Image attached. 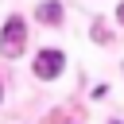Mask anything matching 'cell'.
Returning a JSON list of instances; mask_svg holds the SVG:
<instances>
[{
  "instance_id": "cell-3",
  "label": "cell",
  "mask_w": 124,
  "mask_h": 124,
  "mask_svg": "<svg viewBox=\"0 0 124 124\" xmlns=\"http://www.w3.org/2000/svg\"><path fill=\"white\" fill-rule=\"evenodd\" d=\"M39 19L43 23H62V8L54 0H46V4H39Z\"/></svg>"
},
{
  "instance_id": "cell-2",
  "label": "cell",
  "mask_w": 124,
  "mask_h": 124,
  "mask_svg": "<svg viewBox=\"0 0 124 124\" xmlns=\"http://www.w3.org/2000/svg\"><path fill=\"white\" fill-rule=\"evenodd\" d=\"M62 66H66V54L62 50H39L35 54V78H58L62 74Z\"/></svg>"
},
{
  "instance_id": "cell-4",
  "label": "cell",
  "mask_w": 124,
  "mask_h": 124,
  "mask_svg": "<svg viewBox=\"0 0 124 124\" xmlns=\"http://www.w3.org/2000/svg\"><path fill=\"white\" fill-rule=\"evenodd\" d=\"M116 16H120V23H124V4H120V8H116Z\"/></svg>"
},
{
  "instance_id": "cell-1",
  "label": "cell",
  "mask_w": 124,
  "mask_h": 124,
  "mask_svg": "<svg viewBox=\"0 0 124 124\" xmlns=\"http://www.w3.org/2000/svg\"><path fill=\"white\" fill-rule=\"evenodd\" d=\"M23 43H27V23H23L19 16H12V19L4 23V31H0V54H4V58H16V54L23 50Z\"/></svg>"
}]
</instances>
